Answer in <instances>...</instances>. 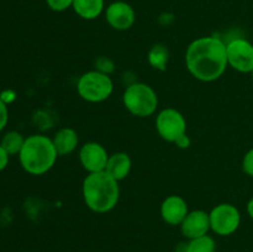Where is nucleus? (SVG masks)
Listing matches in <instances>:
<instances>
[{
  "label": "nucleus",
  "mask_w": 253,
  "mask_h": 252,
  "mask_svg": "<svg viewBox=\"0 0 253 252\" xmlns=\"http://www.w3.org/2000/svg\"><path fill=\"white\" fill-rule=\"evenodd\" d=\"M131 168H132V161L130 156L125 152H116L109 156L105 172L109 173L114 179L120 182L130 174Z\"/></svg>",
  "instance_id": "ddd939ff"
},
{
  "label": "nucleus",
  "mask_w": 253,
  "mask_h": 252,
  "mask_svg": "<svg viewBox=\"0 0 253 252\" xmlns=\"http://www.w3.org/2000/svg\"><path fill=\"white\" fill-rule=\"evenodd\" d=\"M180 226L182 235L188 240L204 236L210 231L209 212L204 210H193L188 212Z\"/></svg>",
  "instance_id": "9b49d317"
},
{
  "label": "nucleus",
  "mask_w": 253,
  "mask_h": 252,
  "mask_svg": "<svg viewBox=\"0 0 253 252\" xmlns=\"http://www.w3.org/2000/svg\"><path fill=\"white\" fill-rule=\"evenodd\" d=\"M77 91L83 100L89 103H103L113 94L114 83L104 72L89 71L79 77Z\"/></svg>",
  "instance_id": "39448f33"
},
{
  "label": "nucleus",
  "mask_w": 253,
  "mask_h": 252,
  "mask_svg": "<svg viewBox=\"0 0 253 252\" xmlns=\"http://www.w3.org/2000/svg\"><path fill=\"white\" fill-rule=\"evenodd\" d=\"M82 192L86 207L98 214L111 211L118 205L120 198L119 182L105 170L88 173L83 180Z\"/></svg>",
  "instance_id": "f03ea898"
},
{
  "label": "nucleus",
  "mask_w": 253,
  "mask_h": 252,
  "mask_svg": "<svg viewBox=\"0 0 253 252\" xmlns=\"http://www.w3.org/2000/svg\"><path fill=\"white\" fill-rule=\"evenodd\" d=\"M108 151L99 142H86L79 150V161L88 173L103 172L109 160Z\"/></svg>",
  "instance_id": "9d476101"
},
{
  "label": "nucleus",
  "mask_w": 253,
  "mask_h": 252,
  "mask_svg": "<svg viewBox=\"0 0 253 252\" xmlns=\"http://www.w3.org/2000/svg\"><path fill=\"white\" fill-rule=\"evenodd\" d=\"M189 212L188 204L179 195H169L161 205V216L170 226H179Z\"/></svg>",
  "instance_id": "f8f14e48"
},
{
  "label": "nucleus",
  "mask_w": 253,
  "mask_h": 252,
  "mask_svg": "<svg viewBox=\"0 0 253 252\" xmlns=\"http://www.w3.org/2000/svg\"><path fill=\"white\" fill-rule=\"evenodd\" d=\"M9 121V110H7V104L0 96V131L5 128Z\"/></svg>",
  "instance_id": "412c9836"
},
{
  "label": "nucleus",
  "mask_w": 253,
  "mask_h": 252,
  "mask_svg": "<svg viewBox=\"0 0 253 252\" xmlns=\"http://www.w3.org/2000/svg\"><path fill=\"white\" fill-rule=\"evenodd\" d=\"M9 157L10 156L7 155L6 151H5L4 148L1 147V145H0V172L6 168L7 163H9Z\"/></svg>",
  "instance_id": "4be33fe9"
},
{
  "label": "nucleus",
  "mask_w": 253,
  "mask_h": 252,
  "mask_svg": "<svg viewBox=\"0 0 253 252\" xmlns=\"http://www.w3.org/2000/svg\"><path fill=\"white\" fill-rule=\"evenodd\" d=\"M25 143V137L19 132V131H9L5 133L1 138V147L4 148L9 156L19 155L22 146Z\"/></svg>",
  "instance_id": "f3484780"
},
{
  "label": "nucleus",
  "mask_w": 253,
  "mask_h": 252,
  "mask_svg": "<svg viewBox=\"0 0 253 252\" xmlns=\"http://www.w3.org/2000/svg\"><path fill=\"white\" fill-rule=\"evenodd\" d=\"M251 74H252V81H253V72H252V73H251Z\"/></svg>",
  "instance_id": "393cba45"
},
{
  "label": "nucleus",
  "mask_w": 253,
  "mask_h": 252,
  "mask_svg": "<svg viewBox=\"0 0 253 252\" xmlns=\"http://www.w3.org/2000/svg\"><path fill=\"white\" fill-rule=\"evenodd\" d=\"M156 130L163 140L175 143L187 133V120L177 109H163L156 118Z\"/></svg>",
  "instance_id": "0eeeda50"
},
{
  "label": "nucleus",
  "mask_w": 253,
  "mask_h": 252,
  "mask_svg": "<svg viewBox=\"0 0 253 252\" xmlns=\"http://www.w3.org/2000/svg\"><path fill=\"white\" fill-rule=\"evenodd\" d=\"M123 103L126 110L137 118H147L156 113L158 106L157 93L146 83H133L125 89Z\"/></svg>",
  "instance_id": "20e7f679"
},
{
  "label": "nucleus",
  "mask_w": 253,
  "mask_h": 252,
  "mask_svg": "<svg viewBox=\"0 0 253 252\" xmlns=\"http://www.w3.org/2000/svg\"><path fill=\"white\" fill-rule=\"evenodd\" d=\"M46 4L52 11L56 12H63L72 7L73 5V0H46Z\"/></svg>",
  "instance_id": "6ab92c4d"
},
{
  "label": "nucleus",
  "mask_w": 253,
  "mask_h": 252,
  "mask_svg": "<svg viewBox=\"0 0 253 252\" xmlns=\"http://www.w3.org/2000/svg\"><path fill=\"white\" fill-rule=\"evenodd\" d=\"M58 158L52 138L44 135H31L25 138L19 153V161L25 172L32 175H42L52 169Z\"/></svg>",
  "instance_id": "7ed1b4c3"
},
{
  "label": "nucleus",
  "mask_w": 253,
  "mask_h": 252,
  "mask_svg": "<svg viewBox=\"0 0 253 252\" xmlns=\"http://www.w3.org/2000/svg\"><path fill=\"white\" fill-rule=\"evenodd\" d=\"M175 145H177L179 148H188L190 146L189 136H188L187 133H185L184 136H182V137H180L179 140H178L177 142H175Z\"/></svg>",
  "instance_id": "5701e85b"
},
{
  "label": "nucleus",
  "mask_w": 253,
  "mask_h": 252,
  "mask_svg": "<svg viewBox=\"0 0 253 252\" xmlns=\"http://www.w3.org/2000/svg\"><path fill=\"white\" fill-rule=\"evenodd\" d=\"M216 251V242L214 237L210 235H204V236L192 239L188 242L184 252H215Z\"/></svg>",
  "instance_id": "a211bd4d"
},
{
  "label": "nucleus",
  "mask_w": 253,
  "mask_h": 252,
  "mask_svg": "<svg viewBox=\"0 0 253 252\" xmlns=\"http://www.w3.org/2000/svg\"><path fill=\"white\" fill-rule=\"evenodd\" d=\"M72 9L83 20H95L105 10L104 0H73Z\"/></svg>",
  "instance_id": "2eb2a0df"
},
{
  "label": "nucleus",
  "mask_w": 253,
  "mask_h": 252,
  "mask_svg": "<svg viewBox=\"0 0 253 252\" xmlns=\"http://www.w3.org/2000/svg\"><path fill=\"white\" fill-rule=\"evenodd\" d=\"M227 64L240 73L253 72V44L245 39H235L226 44Z\"/></svg>",
  "instance_id": "6e6552de"
},
{
  "label": "nucleus",
  "mask_w": 253,
  "mask_h": 252,
  "mask_svg": "<svg viewBox=\"0 0 253 252\" xmlns=\"http://www.w3.org/2000/svg\"><path fill=\"white\" fill-rule=\"evenodd\" d=\"M209 217L210 229L219 236H230L235 234L241 225L240 210L230 203H221L212 208Z\"/></svg>",
  "instance_id": "423d86ee"
},
{
  "label": "nucleus",
  "mask_w": 253,
  "mask_h": 252,
  "mask_svg": "<svg viewBox=\"0 0 253 252\" xmlns=\"http://www.w3.org/2000/svg\"><path fill=\"white\" fill-rule=\"evenodd\" d=\"M185 66L198 81L205 83L217 81L229 67L226 43L215 36L194 40L185 52Z\"/></svg>",
  "instance_id": "f257e3e1"
},
{
  "label": "nucleus",
  "mask_w": 253,
  "mask_h": 252,
  "mask_svg": "<svg viewBox=\"0 0 253 252\" xmlns=\"http://www.w3.org/2000/svg\"><path fill=\"white\" fill-rule=\"evenodd\" d=\"M242 169L247 175L253 178V148L249 150L242 160Z\"/></svg>",
  "instance_id": "aec40b11"
},
{
  "label": "nucleus",
  "mask_w": 253,
  "mask_h": 252,
  "mask_svg": "<svg viewBox=\"0 0 253 252\" xmlns=\"http://www.w3.org/2000/svg\"><path fill=\"white\" fill-rule=\"evenodd\" d=\"M25 252H32V251H25Z\"/></svg>",
  "instance_id": "a878e982"
},
{
  "label": "nucleus",
  "mask_w": 253,
  "mask_h": 252,
  "mask_svg": "<svg viewBox=\"0 0 253 252\" xmlns=\"http://www.w3.org/2000/svg\"><path fill=\"white\" fill-rule=\"evenodd\" d=\"M52 141H53L58 156H67L77 150L79 143V136L74 128L63 127L57 131Z\"/></svg>",
  "instance_id": "4468645a"
},
{
  "label": "nucleus",
  "mask_w": 253,
  "mask_h": 252,
  "mask_svg": "<svg viewBox=\"0 0 253 252\" xmlns=\"http://www.w3.org/2000/svg\"><path fill=\"white\" fill-rule=\"evenodd\" d=\"M169 52L165 44L157 43L148 51V63L155 69L165 72L167 69Z\"/></svg>",
  "instance_id": "dca6fc26"
},
{
  "label": "nucleus",
  "mask_w": 253,
  "mask_h": 252,
  "mask_svg": "<svg viewBox=\"0 0 253 252\" xmlns=\"http://www.w3.org/2000/svg\"><path fill=\"white\" fill-rule=\"evenodd\" d=\"M105 19L114 30L126 31L135 24L136 12L128 2L116 0L110 2L105 9Z\"/></svg>",
  "instance_id": "1a4fd4ad"
},
{
  "label": "nucleus",
  "mask_w": 253,
  "mask_h": 252,
  "mask_svg": "<svg viewBox=\"0 0 253 252\" xmlns=\"http://www.w3.org/2000/svg\"><path fill=\"white\" fill-rule=\"evenodd\" d=\"M246 209H247V214H249V216L253 220V197L249 200V203H247Z\"/></svg>",
  "instance_id": "b1692460"
}]
</instances>
